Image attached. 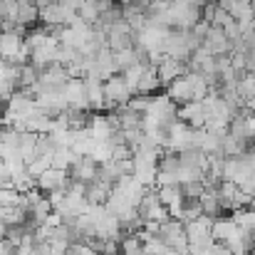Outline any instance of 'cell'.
Segmentation results:
<instances>
[{
    "label": "cell",
    "mask_w": 255,
    "mask_h": 255,
    "mask_svg": "<svg viewBox=\"0 0 255 255\" xmlns=\"http://www.w3.org/2000/svg\"><path fill=\"white\" fill-rule=\"evenodd\" d=\"M188 72V62L186 60H176V57H164L159 65H156V75H159V82L161 87H169L173 80H178L181 75Z\"/></svg>",
    "instance_id": "obj_13"
},
{
    "label": "cell",
    "mask_w": 255,
    "mask_h": 255,
    "mask_svg": "<svg viewBox=\"0 0 255 255\" xmlns=\"http://www.w3.org/2000/svg\"><path fill=\"white\" fill-rule=\"evenodd\" d=\"M85 89H87V107H89V112H102V109H107L104 80H99V77H85Z\"/></svg>",
    "instance_id": "obj_18"
},
{
    "label": "cell",
    "mask_w": 255,
    "mask_h": 255,
    "mask_svg": "<svg viewBox=\"0 0 255 255\" xmlns=\"http://www.w3.org/2000/svg\"><path fill=\"white\" fill-rule=\"evenodd\" d=\"M211 89H213V87H211V82H208L201 72L188 70L186 75H181L178 80H173V82L166 87V94H169L171 99H173V102L181 107V104L193 102V99H206Z\"/></svg>",
    "instance_id": "obj_1"
},
{
    "label": "cell",
    "mask_w": 255,
    "mask_h": 255,
    "mask_svg": "<svg viewBox=\"0 0 255 255\" xmlns=\"http://www.w3.org/2000/svg\"><path fill=\"white\" fill-rule=\"evenodd\" d=\"M15 82H10V80H5V77H0V102H7L10 99V94L15 92Z\"/></svg>",
    "instance_id": "obj_32"
},
{
    "label": "cell",
    "mask_w": 255,
    "mask_h": 255,
    "mask_svg": "<svg viewBox=\"0 0 255 255\" xmlns=\"http://www.w3.org/2000/svg\"><path fill=\"white\" fill-rule=\"evenodd\" d=\"M82 154H77V151H72L70 146H57L55 149V154H52V166H57V169H72V164L80 159Z\"/></svg>",
    "instance_id": "obj_25"
},
{
    "label": "cell",
    "mask_w": 255,
    "mask_h": 255,
    "mask_svg": "<svg viewBox=\"0 0 255 255\" xmlns=\"http://www.w3.org/2000/svg\"><path fill=\"white\" fill-rule=\"evenodd\" d=\"M65 92V99H67V107L70 109H87V89H85V77H70L67 85L62 87Z\"/></svg>",
    "instance_id": "obj_14"
},
{
    "label": "cell",
    "mask_w": 255,
    "mask_h": 255,
    "mask_svg": "<svg viewBox=\"0 0 255 255\" xmlns=\"http://www.w3.org/2000/svg\"><path fill=\"white\" fill-rule=\"evenodd\" d=\"M136 208H139V216H141L144 223H161V221L169 218V208L161 203L156 188H146V193H144V198L139 201Z\"/></svg>",
    "instance_id": "obj_5"
},
{
    "label": "cell",
    "mask_w": 255,
    "mask_h": 255,
    "mask_svg": "<svg viewBox=\"0 0 255 255\" xmlns=\"http://www.w3.org/2000/svg\"><path fill=\"white\" fill-rule=\"evenodd\" d=\"M112 188H114V183L107 181V178H102V176H97L94 181H89L85 188L89 206H104L109 201V196H112Z\"/></svg>",
    "instance_id": "obj_17"
},
{
    "label": "cell",
    "mask_w": 255,
    "mask_h": 255,
    "mask_svg": "<svg viewBox=\"0 0 255 255\" xmlns=\"http://www.w3.org/2000/svg\"><path fill=\"white\" fill-rule=\"evenodd\" d=\"M70 181H72V176H70V171L67 169L50 166V169H45L40 176H37V188L45 191V193H52V191H62V188H67Z\"/></svg>",
    "instance_id": "obj_11"
},
{
    "label": "cell",
    "mask_w": 255,
    "mask_h": 255,
    "mask_svg": "<svg viewBox=\"0 0 255 255\" xmlns=\"http://www.w3.org/2000/svg\"><path fill=\"white\" fill-rule=\"evenodd\" d=\"M196 47H201V42H198L193 30H178V27L169 30V37H166V55L169 57L188 62V57H191V52Z\"/></svg>",
    "instance_id": "obj_3"
},
{
    "label": "cell",
    "mask_w": 255,
    "mask_h": 255,
    "mask_svg": "<svg viewBox=\"0 0 255 255\" xmlns=\"http://www.w3.org/2000/svg\"><path fill=\"white\" fill-rule=\"evenodd\" d=\"M208 117H211V109H208L206 99H193V102H186L178 107V119H183L186 124H191L196 129L206 127Z\"/></svg>",
    "instance_id": "obj_9"
},
{
    "label": "cell",
    "mask_w": 255,
    "mask_h": 255,
    "mask_svg": "<svg viewBox=\"0 0 255 255\" xmlns=\"http://www.w3.org/2000/svg\"><path fill=\"white\" fill-rule=\"evenodd\" d=\"M233 218H236V223H238L241 228L255 233V208H251V206L238 208V211H233Z\"/></svg>",
    "instance_id": "obj_27"
},
{
    "label": "cell",
    "mask_w": 255,
    "mask_h": 255,
    "mask_svg": "<svg viewBox=\"0 0 255 255\" xmlns=\"http://www.w3.org/2000/svg\"><path fill=\"white\" fill-rule=\"evenodd\" d=\"M216 188H218V186H216ZM216 188H206V191L201 193V208H203V216H208V218H213V221L221 218V211H226Z\"/></svg>",
    "instance_id": "obj_21"
},
{
    "label": "cell",
    "mask_w": 255,
    "mask_h": 255,
    "mask_svg": "<svg viewBox=\"0 0 255 255\" xmlns=\"http://www.w3.org/2000/svg\"><path fill=\"white\" fill-rule=\"evenodd\" d=\"M226 246L231 248L233 255H251L255 251V233H251V231H246V228L238 226V231L226 241Z\"/></svg>",
    "instance_id": "obj_19"
},
{
    "label": "cell",
    "mask_w": 255,
    "mask_h": 255,
    "mask_svg": "<svg viewBox=\"0 0 255 255\" xmlns=\"http://www.w3.org/2000/svg\"><path fill=\"white\" fill-rule=\"evenodd\" d=\"M5 233H7V226L0 223V241H5Z\"/></svg>",
    "instance_id": "obj_36"
},
{
    "label": "cell",
    "mask_w": 255,
    "mask_h": 255,
    "mask_svg": "<svg viewBox=\"0 0 255 255\" xmlns=\"http://www.w3.org/2000/svg\"><path fill=\"white\" fill-rule=\"evenodd\" d=\"M50 255H70V241L67 238H62V236H52L50 241Z\"/></svg>",
    "instance_id": "obj_31"
},
{
    "label": "cell",
    "mask_w": 255,
    "mask_h": 255,
    "mask_svg": "<svg viewBox=\"0 0 255 255\" xmlns=\"http://www.w3.org/2000/svg\"><path fill=\"white\" fill-rule=\"evenodd\" d=\"M129 47H136V32L131 30V25L127 20H119L109 27V50L122 52Z\"/></svg>",
    "instance_id": "obj_8"
},
{
    "label": "cell",
    "mask_w": 255,
    "mask_h": 255,
    "mask_svg": "<svg viewBox=\"0 0 255 255\" xmlns=\"http://www.w3.org/2000/svg\"><path fill=\"white\" fill-rule=\"evenodd\" d=\"M15 246H10L7 241H0V255H12Z\"/></svg>",
    "instance_id": "obj_34"
},
{
    "label": "cell",
    "mask_w": 255,
    "mask_h": 255,
    "mask_svg": "<svg viewBox=\"0 0 255 255\" xmlns=\"http://www.w3.org/2000/svg\"><path fill=\"white\" fill-rule=\"evenodd\" d=\"M253 17H255V0H253Z\"/></svg>",
    "instance_id": "obj_37"
},
{
    "label": "cell",
    "mask_w": 255,
    "mask_h": 255,
    "mask_svg": "<svg viewBox=\"0 0 255 255\" xmlns=\"http://www.w3.org/2000/svg\"><path fill=\"white\" fill-rule=\"evenodd\" d=\"M203 216V208H201V198H183V206H181V213H178V218L183 221V223H188V221H196V218H201Z\"/></svg>",
    "instance_id": "obj_26"
},
{
    "label": "cell",
    "mask_w": 255,
    "mask_h": 255,
    "mask_svg": "<svg viewBox=\"0 0 255 255\" xmlns=\"http://www.w3.org/2000/svg\"><path fill=\"white\" fill-rule=\"evenodd\" d=\"M0 30H2V17H0Z\"/></svg>",
    "instance_id": "obj_38"
},
{
    "label": "cell",
    "mask_w": 255,
    "mask_h": 255,
    "mask_svg": "<svg viewBox=\"0 0 255 255\" xmlns=\"http://www.w3.org/2000/svg\"><path fill=\"white\" fill-rule=\"evenodd\" d=\"M134 97L131 85L124 80V75H112L109 80H104V99H107V109H122L129 104V99Z\"/></svg>",
    "instance_id": "obj_4"
},
{
    "label": "cell",
    "mask_w": 255,
    "mask_h": 255,
    "mask_svg": "<svg viewBox=\"0 0 255 255\" xmlns=\"http://www.w3.org/2000/svg\"><path fill=\"white\" fill-rule=\"evenodd\" d=\"M203 47L211 52V55H216V57H221V55H231L233 52V40L223 32V27H208V32H206V37H203Z\"/></svg>",
    "instance_id": "obj_12"
},
{
    "label": "cell",
    "mask_w": 255,
    "mask_h": 255,
    "mask_svg": "<svg viewBox=\"0 0 255 255\" xmlns=\"http://www.w3.org/2000/svg\"><path fill=\"white\" fill-rule=\"evenodd\" d=\"M196 139V127L186 124L183 119H176L169 129V139H166V149L164 151H183L191 149Z\"/></svg>",
    "instance_id": "obj_6"
},
{
    "label": "cell",
    "mask_w": 255,
    "mask_h": 255,
    "mask_svg": "<svg viewBox=\"0 0 255 255\" xmlns=\"http://www.w3.org/2000/svg\"><path fill=\"white\" fill-rule=\"evenodd\" d=\"M70 176H72L75 181H80V183H89V181H94V178L99 176V164H97L92 156H85V154H82V156L72 164Z\"/></svg>",
    "instance_id": "obj_20"
},
{
    "label": "cell",
    "mask_w": 255,
    "mask_h": 255,
    "mask_svg": "<svg viewBox=\"0 0 255 255\" xmlns=\"http://www.w3.org/2000/svg\"><path fill=\"white\" fill-rule=\"evenodd\" d=\"M37 104L40 109H45L50 117H57L62 112H67V99H65V92L62 89H52V92H37Z\"/></svg>",
    "instance_id": "obj_15"
},
{
    "label": "cell",
    "mask_w": 255,
    "mask_h": 255,
    "mask_svg": "<svg viewBox=\"0 0 255 255\" xmlns=\"http://www.w3.org/2000/svg\"><path fill=\"white\" fill-rule=\"evenodd\" d=\"M87 129H89L92 139H97V141H112L114 134L119 131V122H117L114 114H94L89 119V127Z\"/></svg>",
    "instance_id": "obj_10"
},
{
    "label": "cell",
    "mask_w": 255,
    "mask_h": 255,
    "mask_svg": "<svg viewBox=\"0 0 255 255\" xmlns=\"http://www.w3.org/2000/svg\"><path fill=\"white\" fill-rule=\"evenodd\" d=\"M159 87H161V82H159V75H156V65L149 62L144 67V72H141V80H139V85L134 89V94H151Z\"/></svg>",
    "instance_id": "obj_22"
},
{
    "label": "cell",
    "mask_w": 255,
    "mask_h": 255,
    "mask_svg": "<svg viewBox=\"0 0 255 255\" xmlns=\"http://www.w3.org/2000/svg\"><path fill=\"white\" fill-rule=\"evenodd\" d=\"M35 20H40V7L35 0H17V22L22 27L32 25Z\"/></svg>",
    "instance_id": "obj_23"
},
{
    "label": "cell",
    "mask_w": 255,
    "mask_h": 255,
    "mask_svg": "<svg viewBox=\"0 0 255 255\" xmlns=\"http://www.w3.org/2000/svg\"><path fill=\"white\" fill-rule=\"evenodd\" d=\"M37 2V7H47V5H52V2H57V0H35Z\"/></svg>",
    "instance_id": "obj_35"
},
{
    "label": "cell",
    "mask_w": 255,
    "mask_h": 255,
    "mask_svg": "<svg viewBox=\"0 0 255 255\" xmlns=\"http://www.w3.org/2000/svg\"><path fill=\"white\" fill-rule=\"evenodd\" d=\"M20 201H22V191L12 186H0V206H20Z\"/></svg>",
    "instance_id": "obj_30"
},
{
    "label": "cell",
    "mask_w": 255,
    "mask_h": 255,
    "mask_svg": "<svg viewBox=\"0 0 255 255\" xmlns=\"http://www.w3.org/2000/svg\"><path fill=\"white\" fill-rule=\"evenodd\" d=\"M186 236H188V246H191L188 253L203 255L216 243V238H213V218L201 216L196 221H188L186 223Z\"/></svg>",
    "instance_id": "obj_2"
},
{
    "label": "cell",
    "mask_w": 255,
    "mask_h": 255,
    "mask_svg": "<svg viewBox=\"0 0 255 255\" xmlns=\"http://www.w3.org/2000/svg\"><path fill=\"white\" fill-rule=\"evenodd\" d=\"M236 231H238V223H236L233 216H228V218H216V221H213V238H216L218 243H226Z\"/></svg>",
    "instance_id": "obj_24"
},
{
    "label": "cell",
    "mask_w": 255,
    "mask_h": 255,
    "mask_svg": "<svg viewBox=\"0 0 255 255\" xmlns=\"http://www.w3.org/2000/svg\"><path fill=\"white\" fill-rule=\"evenodd\" d=\"M171 248L159 236H146L144 238V255H166Z\"/></svg>",
    "instance_id": "obj_28"
},
{
    "label": "cell",
    "mask_w": 255,
    "mask_h": 255,
    "mask_svg": "<svg viewBox=\"0 0 255 255\" xmlns=\"http://www.w3.org/2000/svg\"><path fill=\"white\" fill-rule=\"evenodd\" d=\"M203 255H233V253H231V248H228L226 243H218V241H216Z\"/></svg>",
    "instance_id": "obj_33"
},
{
    "label": "cell",
    "mask_w": 255,
    "mask_h": 255,
    "mask_svg": "<svg viewBox=\"0 0 255 255\" xmlns=\"http://www.w3.org/2000/svg\"><path fill=\"white\" fill-rule=\"evenodd\" d=\"M238 94L243 97V102H248V99H253L255 97V72H246L241 80H238Z\"/></svg>",
    "instance_id": "obj_29"
},
{
    "label": "cell",
    "mask_w": 255,
    "mask_h": 255,
    "mask_svg": "<svg viewBox=\"0 0 255 255\" xmlns=\"http://www.w3.org/2000/svg\"><path fill=\"white\" fill-rule=\"evenodd\" d=\"M60 37H57V32H52L50 35V40L42 45V47H37V50H32L30 52V65H35L40 72L42 70H47V67H52V65H60L57 62V52H60Z\"/></svg>",
    "instance_id": "obj_7"
},
{
    "label": "cell",
    "mask_w": 255,
    "mask_h": 255,
    "mask_svg": "<svg viewBox=\"0 0 255 255\" xmlns=\"http://www.w3.org/2000/svg\"><path fill=\"white\" fill-rule=\"evenodd\" d=\"M131 171H134V161L131 159H109V161H104L99 166V176L112 181V183H117L124 176H129Z\"/></svg>",
    "instance_id": "obj_16"
}]
</instances>
